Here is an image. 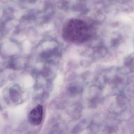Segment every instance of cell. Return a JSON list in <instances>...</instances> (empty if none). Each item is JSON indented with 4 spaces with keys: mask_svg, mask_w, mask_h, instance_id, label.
I'll return each mask as SVG.
<instances>
[{
    "mask_svg": "<svg viewBox=\"0 0 134 134\" xmlns=\"http://www.w3.org/2000/svg\"><path fill=\"white\" fill-rule=\"evenodd\" d=\"M62 35L66 41L74 43H82L90 37V30L83 21L73 19L69 21L64 26Z\"/></svg>",
    "mask_w": 134,
    "mask_h": 134,
    "instance_id": "obj_1",
    "label": "cell"
},
{
    "mask_svg": "<svg viewBox=\"0 0 134 134\" xmlns=\"http://www.w3.org/2000/svg\"><path fill=\"white\" fill-rule=\"evenodd\" d=\"M43 115V109L41 105L34 108L29 113L28 119L30 123L34 125H39L42 121Z\"/></svg>",
    "mask_w": 134,
    "mask_h": 134,
    "instance_id": "obj_2",
    "label": "cell"
}]
</instances>
